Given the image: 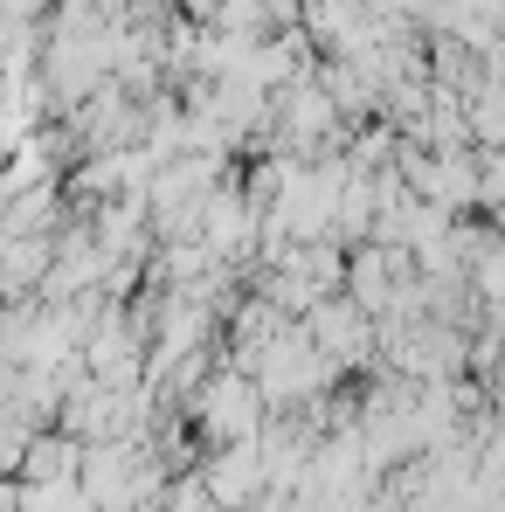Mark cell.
Returning a JSON list of instances; mask_svg holds the SVG:
<instances>
[{
    "label": "cell",
    "instance_id": "6da1fadb",
    "mask_svg": "<svg viewBox=\"0 0 505 512\" xmlns=\"http://www.w3.org/2000/svg\"><path fill=\"white\" fill-rule=\"evenodd\" d=\"M305 333H312V346L333 360L339 374H346V367H374V319H367L346 291L319 298V305L305 312Z\"/></svg>",
    "mask_w": 505,
    "mask_h": 512
}]
</instances>
